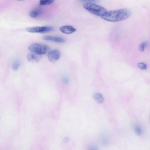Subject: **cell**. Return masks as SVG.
Segmentation results:
<instances>
[{"label": "cell", "mask_w": 150, "mask_h": 150, "mask_svg": "<svg viewBox=\"0 0 150 150\" xmlns=\"http://www.w3.org/2000/svg\"><path fill=\"white\" fill-rule=\"evenodd\" d=\"M82 1L87 2H91L96 1L98 0H79Z\"/></svg>", "instance_id": "cell-17"}, {"label": "cell", "mask_w": 150, "mask_h": 150, "mask_svg": "<svg viewBox=\"0 0 150 150\" xmlns=\"http://www.w3.org/2000/svg\"><path fill=\"white\" fill-rule=\"evenodd\" d=\"M64 82L66 83H67L68 82V80L66 78L64 79Z\"/></svg>", "instance_id": "cell-18"}, {"label": "cell", "mask_w": 150, "mask_h": 150, "mask_svg": "<svg viewBox=\"0 0 150 150\" xmlns=\"http://www.w3.org/2000/svg\"><path fill=\"white\" fill-rule=\"evenodd\" d=\"M41 11L40 9H36L32 11L29 13L30 16L33 18H35L41 13Z\"/></svg>", "instance_id": "cell-10"}, {"label": "cell", "mask_w": 150, "mask_h": 150, "mask_svg": "<svg viewBox=\"0 0 150 150\" xmlns=\"http://www.w3.org/2000/svg\"><path fill=\"white\" fill-rule=\"evenodd\" d=\"M54 0H40L39 4L41 6L50 5L53 3Z\"/></svg>", "instance_id": "cell-11"}, {"label": "cell", "mask_w": 150, "mask_h": 150, "mask_svg": "<svg viewBox=\"0 0 150 150\" xmlns=\"http://www.w3.org/2000/svg\"><path fill=\"white\" fill-rule=\"evenodd\" d=\"M137 66L140 69L145 70L147 69L146 65L144 63L140 62L137 64Z\"/></svg>", "instance_id": "cell-13"}, {"label": "cell", "mask_w": 150, "mask_h": 150, "mask_svg": "<svg viewBox=\"0 0 150 150\" xmlns=\"http://www.w3.org/2000/svg\"><path fill=\"white\" fill-rule=\"evenodd\" d=\"M28 49L32 53L42 55L48 52L50 50V47L44 44L34 43L30 45L28 47Z\"/></svg>", "instance_id": "cell-3"}, {"label": "cell", "mask_w": 150, "mask_h": 150, "mask_svg": "<svg viewBox=\"0 0 150 150\" xmlns=\"http://www.w3.org/2000/svg\"><path fill=\"white\" fill-rule=\"evenodd\" d=\"M15 0L18 1H25V0Z\"/></svg>", "instance_id": "cell-19"}, {"label": "cell", "mask_w": 150, "mask_h": 150, "mask_svg": "<svg viewBox=\"0 0 150 150\" xmlns=\"http://www.w3.org/2000/svg\"><path fill=\"white\" fill-rule=\"evenodd\" d=\"M28 62H37L41 58V55L32 53L28 54L27 56Z\"/></svg>", "instance_id": "cell-8"}, {"label": "cell", "mask_w": 150, "mask_h": 150, "mask_svg": "<svg viewBox=\"0 0 150 150\" xmlns=\"http://www.w3.org/2000/svg\"><path fill=\"white\" fill-rule=\"evenodd\" d=\"M102 143L104 145H107L108 143V141L107 138L104 137L102 139Z\"/></svg>", "instance_id": "cell-16"}, {"label": "cell", "mask_w": 150, "mask_h": 150, "mask_svg": "<svg viewBox=\"0 0 150 150\" xmlns=\"http://www.w3.org/2000/svg\"><path fill=\"white\" fill-rule=\"evenodd\" d=\"M83 6L91 14L100 17L103 16L107 11L104 7L92 2L85 3L83 4Z\"/></svg>", "instance_id": "cell-2"}, {"label": "cell", "mask_w": 150, "mask_h": 150, "mask_svg": "<svg viewBox=\"0 0 150 150\" xmlns=\"http://www.w3.org/2000/svg\"><path fill=\"white\" fill-rule=\"evenodd\" d=\"M49 60L52 62H54L58 60L60 57V53L58 50H55L50 52L48 54Z\"/></svg>", "instance_id": "cell-5"}, {"label": "cell", "mask_w": 150, "mask_h": 150, "mask_svg": "<svg viewBox=\"0 0 150 150\" xmlns=\"http://www.w3.org/2000/svg\"><path fill=\"white\" fill-rule=\"evenodd\" d=\"M148 42H145L141 43L139 46V50L141 52L144 50L145 47L147 45Z\"/></svg>", "instance_id": "cell-12"}, {"label": "cell", "mask_w": 150, "mask_h": 150, "mask_svg": "<svg viewBox=\"0 0 150 150\" xmlns=\"http://www.w3.org/2000/svg\"><path fill=\"white\" fill-rule=\"evenodd\" d=\"M19 64V62L17 61L15 62L13 65V68L14 70H17L18 69Z\"/></svg>", "instance_id": "cell-15"}, {"label": "cell", "mask_w": 150, "mask_h": 150, "mask_svg": "<svg viewBox=\"0 0 150 150\" xmlns=\"http://www.w3.org/2000/svg\"><path fill=\"white\" fill-rule=\"evenodd\" d=\"M135 131L136 133L138 135H140L141 134L142 130L140 127L138 126L135 127Z\"/></svg>", "instance_id": "cell-14"}, {"label": "cell", "mask_w": 150, "mask_h": 150, "mask_svg": "<svg viewBox=\"0 0 150 150\" xmlns=\"http://www.w3.org/2000/svg\"><path fill=\"white\" fill-rule=\"evenodd\" d=\"M54 28L50 26H35L27 28L26 30L31 33H45L52 31Z\"/></svg>", "instance_id": "cell-4"}, {"label": "cell", "mask_w": 150, "mask_h": 150, "mask_svg": "<svg viewBox=\"0 0 150 150\" xmlns=\"http://www.w3.org/2000/svg\"><path fill=\"white\" fill-rule=\"evenodd\" d=\"M93 97L99 103H103L104 101V98L103 96L100 93H96L94 94L93 95Z\"/></svg>", "instance_id": "cell-9"}, {"label": "cell", "mask_w": 150, "mask_h": 150, "mask_svg": "<svg viewBox=\"0 0 150 150\" xmlns=\"http://www.w3.org/2000/svg\"><path fill=\"white\" fill-rule=\"evenodd\" d=\"M59 30L62 33L66 34H70L73 33L76 31V29L70 25H66L61 27Z\"/></svg>", "instance_id": "cell-6"}, {"label": "cell", "mask_w": 150, "mask_h": 150, "mask_svg": "<svg viewBox=\"0 0 150 150\" xmlns=\"http://www.w3.org/2000/svg\"><path fill=\"white\" fill-rule=\"evenodd\" d=\"M131 15V12L126 8L107 11L101 18L107 21L116 22L126 20Z\"/></svg>", "instance_id": "cell-1"}, {"label": "cell", "mask_w": 150, "mask_h": 150, "mask_svg": "<svg viewBox=\"0 0 150 150\" xmlns=\"http://www.w3.org/2000/svg\"><path fill=\"white\" fill-rule=\"evenodd\" d=\"M42 39L44 40L50 41L59 43H64L65 42V40L63 38L59 37L45 36L43 37Z\"/></svg>", "instance_id": "cell-7"}]
</instances>
